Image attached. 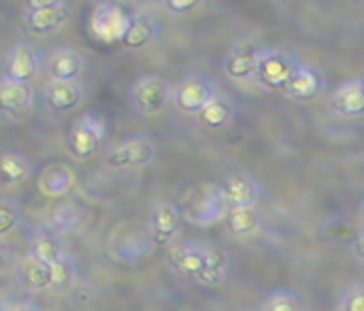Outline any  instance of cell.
I'll use <instances>...</instances> for the list:
<instances>
[{
    "mask_svg": "<svg viewBox=\"0 0 364 311\" xmlns=\"http://www.w3.org/2000/svg\"><path fill=\"white\" fill-rule=\"evenodd\" d=\"M232 115H235V102L224 96V94H218L209 105L207 109L198 115V120L205 124V128L209 130H222L226 128L230 122H232Z\"/></svg>",
    "mask_w": 364,
    "mask_h": 311,
    "instance_id": "obj_28",
    "label": "cell"
},
{
    "mask_svg": "<svg viewBox=\"0 0 364 311\" xmlns=\"http://www.w3.org/2000/svg\"><path fill=\"white\" fill-rule=\"evenodd\" d=\"M49 231L55 233V235H70V233H77L83 224H85V214L77 207V205H60L55 207L49 218Z\"/></svg>",
    "mask_w": 364,
    "mask_h": 311,
    "instance_id": "obj_26",
    "label": "cell"
},
{
    "mask_svg": "<svg viewBox=\"0 0 364 311\" xmlns=\"http://www.w3.org/2000/svg\"><path fill=\"white\" fill-rule=\"evenodd\" d=\"M328 109L346 120L364 117V81L350 79L343 81L328 98Z\"/></svg>",
    "mask_w": 364,
    "mask_h": 311,
    "instance_id": "obj_18",
    "label": "cell"
},
{
    "mask_svg": "<svg viewBox=\"0 0 364 311\" xmlns=\"http://www.w3.org/2000/svg\"><path fill=\"white\" fill-rule=\"evenodd\" d=\"M301 64L303 62L286 49L262 47L252 81L264 90H275V92L284 94V90L288 88V83L292 81V77L301 68Z\"/></svg>",
    "mask_w": 364,
    "mask_h": 311,
    "instance_id": "obj_2",
    "label": "cell"
},
{
    "mask_svg": "<svg viewBox=\"0 0 364 311\" xmlns=\"http://www.w3.org/2000/svg\"><path fill=\"white\" fill-rule=\"evenodd\" d=\"M34 102V92L30 83H17L11 79H0V109L4 120H23Z\"/></svg>",
    "mask_w": 364,
    "mask_h": 311,
    "instance_id": "obj_15",
    "label": "cell"
},
{
    "mask_svg": "<svg viewBox=\"0 0 364 311\" xmlns=\"http://www.w3.org/2000/svg\"><path fill=\"white\" fill-rule=\"evenodd\" d=\"M226 231L235 239H247L256 235L262 226V214L258 207H239V209H228V216L224 220Z\"/></svg>",
    "mask_w": 364,
    "mask_h": 311,
    "instance_id": "obj_23",
    "label": "cell"
},
{
    "mask_svg": "<svg viewBox=\"0 0 364 311\" xmlns=\"http://www.w3.org/2000/svg\"><path fill=\"white\" fill-rule=\"evenodd\" d=\"M75 184H77V175H75L73 167H68L64 162L47 164L38 173V179H36V186H38L41 194L47 196V199H58V196L68 194Z\"/></svg>",
    "mask_w": 364,
    "mask_h": 311,
    "instance_id": "obj_19",
    "label": "cell"
},
{
    "mask_svg": "<svg viewBox=\"0 0 364 311\" xmlns=\"http://www.w3.org/2000/svg\"><path fill=\"white\" fill-rule=\"evenodd\" d=\"M335 311H364V286H352L337 303Z\"/></svg>",
    "mask_w": 364,
    "mask_h": 311,
    "instance_id": "obj_32",
    "label": "cell"
},
{
    "mask_svg": "<svg viewBox=\"0 0 364 311\" xmlns=\"http://www.w3.org/2000/svg\"><path fill=\"white\" fill-rule=\"evenodd\" d=\"M19 218H21L19 205H17L13 199L4 196V199L0 201V235H2V237L9 235V233L19 224Z\"/></svg>",
    "mask_w": 364,
    "mask_h": 311,
    "instance_id": "obj_31",
    "label": "cell"
},
{
    "mask_svg": "<svg viewBox=\"0 0 364 311\" xmlns=\"http://www.w3.org/2000/svg\"><path fill=\"white\" fill-rule=\"evenodd\" d=\"M156 156H158V143L151 137L130 135L107 147L105 162L115 171H134V169L149 167L156 160Z\"/></svg>",
    "mask_w": 364,
    "mask_h": 311,
    "instance_id": "obj_3",
    "label": "cell"
},
{
    "mask_svg": "<svg viewBox=\"0 0 364 311\" xmlns=\"http://www.w3.org/2000/svg\"><path fill=\"white\" fill-rule=\"evenodd\" d=\"M109 250L117 263L134 265L154 250V243H151V237H149L147 226H145V231H130V233L117 231L109 243Z\"/></svg>",
    "mask_w": 364,
    "mask_h": 311,
    "instance_id": "obj_16",
    "label": "cell"
},
{
    "mask_svg": "<svg viewBox=\"0 0 364 311\" xmlns=\"http://www.w3.org/2000/svg\"><path fill=\"white\" fill-rule=\"evenodd\" d=\"M352 252L360 263H364V231H360V235L352 241Z\"/></svg>",
    "mask_w": 364,
    "mask_h": 311,
    "instance_id": "obj_35",
    "label": "cell"
},
{
    "mask_svg": "<svg viewBox=\"0 0 364 311\" xmlns=\"http://www.w3.org/2000/svg\"><path fill=\"white\" fill-rule=\"evenodd\" d=\"M162 6L171 15H188L200 6V0H166V2H162Z\"/></svg>",
    "mask_w": 364,
    "mask_h": 311,
    "instance_id": "obj_33",
    "label": "cell"
},
{
    "mask_svg": "<svg viewBox=\"0 0 364 311\" xmlns=\"http://www.w3.org/2000/svg\"><path fill=\"white\" fill-rule=\"evenodd\" d=\"M85 98V88L81 81H62L49 77L43 85V100L45 107L53 113H68L75 111Z\"/></svg>",
    "mask_w": 364,
    "mask_h": 311,
    "instance_id": "obj_14",
    "label": "cell"
},
{
    "mask_svg": "<svg viewBox=\"0 0 364 311\" xmlns=\"http://www.w3.org/2000/svg\"><path fill=\"white\" fill-rule=\"evenodd\" d=\"M158 38V21L149 13H134L132 23L122 41L126 49L141 51Z\"/></svg>",
    "mask_w": 364,
    "mask_h": 311,
    "instance_id": "obj_22",
    "label": "cell"
},
{
    "mask_svg": "<svg viewBox=\"0 0 364 311\" xmlns=\"http://www.w3.org/2000/svg\"><path fill=\"white\" fill-rule=\"evenodd\" d=\"M363 81H364V79H363Z\"/></svg>",
    "mask_w": 364,
    "mask_h": 311,
    "instance_id": "obj_38",
    "label": "cell"
},
{
    "mask_svg": "<svg viewBox=\"0 0 364 311\" xmlns=\"http://www.w3.org/2000/svg\"><path fill=\"white\" fill-rule=\"evenodd\" d=\"M183 222H186V218L179 209V205L164 203V201L156 203L147 216V233L151 237L154 248L171 246L177 239V235L181 233Z\"/></svg>",
    "mask_w": 364,
    "mask_h": 311,
    "instance_id": "obj_9",
    "label": "cell"
},
{
    "mask_svg": "<svg viewBox=\"0 0 364 311\" xmlns=\"http://www.w3.org/2000/svg\"><path fill=\"white\" fill-rule=\"evenodd\" d=\"M41 70V53L30 43H15L2 62V79L30 83Z\"/></svg>",
    "mask_w": 364,
    "mask_h": 311,
    "instance_id": "obj_11",
    "label": "cell"
},
{
    "mask_svg": "<svg viewBox=\"0 0 364 311\" xmlns=\"http://www.w3.org/2000/svg\"><path fill=\"white\" fill-rule=\"evenodd\" d=\"M2 311H36V305L28 299L23 301H9L2 305Z\"/></svg>",
    "mask_w": 364,
    "mask_h": 311,
    "instance_id": "obj_34",
    "label": "cell"
},
{
    "mask_svg": "<svg viewBox=\"0 0 364 311\" xmlns=\"http://www.w3.org/2000/svg\"><path fill=\"white\" fill-rule=\"evenodd\" d=\"M85 70V58L77 47H60L49 58V77L62 81H79Z\"/></svg>",
    "mask_w": 364,
    "mask_h": 311,
    "instance_id": "obj_20",
    "label": "cell"
},
{
    "mask_svg": "<svg viewBox=\"0 0 364 311\" xmlns=\"http://www.w3.org/2000/svg\"><path fill=\"white\" fill-rule=\"evenodd\" d=\"M228 271H230V256H228L224 250L211 246V248H209L207 267H205V271L200 273V278L196 280V284L207 286V288H215V286H220V284L226 282Z\"/></svg>",
    "mask_w": 364,
    "mask_h": 311,
    "instance_id": "obj_27",
    "label": "cell"
},
{
    "mask_svg": "<svg viewBox=\"0 0 364 311\" xmlns=\"http://www.w3.org/2000/svg\"><path fill=\"white\" fill-rule=\"evenodd\" d=\"M107 141V126L105 120L96 113L79 115L66 137V149L75 160H87L100 152Z\"/></svg>",
    "mask_w": 364,
    "mask_h": 311,
    "instance_id": "obj_6",
    "label": "cell"
},
{
    "mask_svg": "<svg viewBox=\"0 0 364 311\" xmlns=\"http://www.w3.org/2000/svg\"><path fill=\"white\" fill-rule=\"evenodd\" d=\"M209 248L211 246H203V243H194V241L171 246L166 252V265L171 271H175L183 278H192L196 282L207 267Z\"/></svg>",
    "mask_w": 364,
    "mask_h": 311,
    "instance_id": "obj_12",
    "label": "cell"
},
{
    "mask_svg": "<svg viewBox=\"0 0 364 311\" xmlns=\"http://www.w3.org/2000/svg\"><path fill=\"white\" fill-rule=\"evenodd\" d=\"M326 92V77L322 70H318L311 64H301V68L294 73L292 81L284 90V94L296 102H314Z\"/></svg>",
    "mask_w": 364,
    "mask_h": 311,
    "instance_id": "obj_17",
    "label": "cell"
},
{
    "mask_svg": "<svg viewBox=\"0 0 364 311\" xmlns=\"http://www.w3.org/2000/svg\"><path fill=\"white\" fill-rule=\"evenodd\" d=\"M132 17L134 13L128 11L124 4H117L111 0L98 2L90 15V23H87L90 34L105 45L122 43L132 23Z\"/></svg>",
    "mask_w": 364,
    "mask_h": 311,
    "instance_id": "obj_4",
    "label": "cell"
},
{
    "mask_svg": "<svg viewBox=\"0 0 364 311\" xmlns=\"http://www.w3.org/2000/svg\"><path fill=\"white\" fill-rule=\"evenodd\" d=\"M179 209L190 224L205 228L226 220L230 207L222 196L220 184H200L183 194Z\"/></svg>",
    "mask_w": 364,
    "mask_h": 311,
    "instance_id": "obj_1",
    "label": "cell"
},
{
    "mask_svg": "<svg viewBox=\"0 0 364 311\" xmlns=\"http://www.w3.org/2000/svg\"><path fill=\"white\" fill-rule=\"evenodd\" d=\"M247 311H256V310H247Z\"/></svg>",
    "mask_w": 364,
    "mask_h": 311,
    "instance_id": "obj_37",
    "label": "cell"
},
{
    "mask_svg": "<svg viewBox=\"0 0 364 311\" xmlns=\"http://www.w3.org/2000/svg\"><path fill=\"white\" fill-rule=\"evenodd\" d=\"M220 190L222 196L226 201V205L230 209H239V207H258V203L264 196V190L260 186V181L250 175V173H230L220 181Z\"/></svg>",
    "mask_w": 364,
    "mask_h": 311,
    "instance_id": "obj_10",
    "label": "cell"
},
{
    "mask_svg": "<svg viewBox=\"0 0 364 311\" xmlns=\"http://www.w3.org/2000/svg\"><path fill=\"white\" fill-rule=\"evenodd\" d=\"M260 51L262 47L252 38H243L235 43L224 58V64H222L224 75L235 81H252Z\"/></svg>",
    "mask_w": 364,
    "mask_h": 311,
    "instance_id": "obj_13",
    "label": "cell"
},
{
    "mask_svg": "<svg viewBox=\"0 0 364 311\" xmlns=\"http://www.w3.org/2000/svg\"><path fill=\"white\" fill-rule=\"evenodd\" d=\"M0 169H2V186L13 188L23 184L34 173V162L13 149H4L0 156Z\"/></svg>",
    "mask_w": 364,
    "mask_h": 311,
    "instance_id": "obj_24",
    "label": "cell"
},
{
    "mask_svg": "<svg viewBox=\"0 0 364 311\" xmlns=\"http://www.w3.org/2000/svg\"><path fill=\"white\" fill-rule=\"evenodd\" d=\"M260 311H303V301H301L299 292L279 288V290H273L264 299V305Z\"/></svg>",
    "mask_w": 364,
    "mask_h": 311,
    "instance_id": "obj_29",
    "label": "cell"
},
{
    "mask_svg": "<svg viewBox=\"0 0 364 311\" xmlns=\"http://www.w3.org/2000/svg\"><path fill=\"white\" fill-rule=\"evenodd\" d=\"M215 83L203 73H188L173 88V105L186 115H200L207 105L218 96Z\"/></svg>",
    "mask_w": 364,
    "mask_h": 311,
    "instance_id": "obj_8",
    "label": "cell"
},
{
    "mask_svg": "<svg viewBox=\"0 0 364 311\" xmlns=\"http://www.w3.org/2000/svg\"><path fill=\"white\" fill-rule=\"evenodd\" d=\"M19 280L34 292L53 290V267L32 254H26L19 263Z\"/></svg>",
    "mask_w": 364,
    "mask_h": 311,
    "instance_id": "obj_21",
    "label": "cell"
},
{
    "mask_svg": "<svg viewBox=\"0 0 364 311\" xmlns=\"http://www.w3.org/2000/svg\"><path fill=\"white\" fill-rule=\"evenodd\" d=\"M77 284V265L66 254L53 265V290L55 292H68Z\"/></svg>",
    "mask_w": 364,
    "mask_h": 311,
    "instance_id": "obj_30",
    "label": "cell"
},
{
    "mask_svg": "<svg viewBox=\"0 0 364 311\" xmlns=\"http://www.w3.org/2000/svg\"><path fill=\"white\" fill-rule=\"evenodd\" d=\"M70 19V4L62 0H30L23 11V28L32 36H47L62 30Z\"/></svg>",
    "mask_w": 364,
    "mask_h": 311,
    "instance_id": "obj_7",
    "label": "cell"
},
{
    "mask_svg": "<svg viewBox=\"0 0 364 311\" xmlns=\"http://www.w3.org/2000/svg\"><path fill=\"white\" fill-rule=\"evenodd\" d=\"M173 100V90L168 81L160 75H141L128 94V107L132 113L151 117L166 109V105Z\"/></svg>",
    "mask_w": 364,
    "mask_h": 311,
    "instance_id": "obj_5",
    "label": "cell"
},
{
    "mask_svg": "<svg viewBox=\"0 0 364 311\" xmlns=\"http://www.w3.org/2000/svg\"><path fill=\"white\" fill-rule=\"evenodd\" d=\"M360 218H363V222H364V201H363V205H360Z\"/></svg>",
    "mask_w": 364,
    "mask_h": 311,
    "instance_id": "obj_36",
    "label": "cell"
},
{
    "mask_svg": "<svg viewBox=\"0 0 364 311\" xmlns=\"http://www.w3.org/2000/svg\"><path fill=\"white\" fill-rule=\"evenodd\" d=\"M30 254L36 256L38 260L47 263L49 267H53V265H55L60 258H64L68 252H66V248H64L60 235H55V233H51L49 228H45V231L34 233V237H32V241H30Z\"/></svg>",
    "mask_w": 364,
    "mask_h": 311,
    "instance_id": "obj_25",
    "label": "cell"
}]
</instances>
